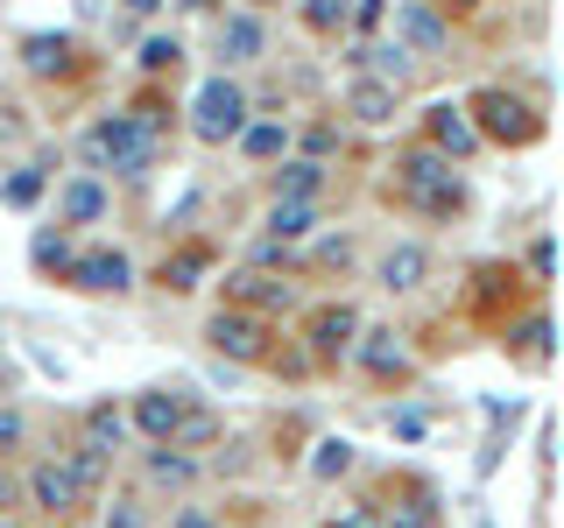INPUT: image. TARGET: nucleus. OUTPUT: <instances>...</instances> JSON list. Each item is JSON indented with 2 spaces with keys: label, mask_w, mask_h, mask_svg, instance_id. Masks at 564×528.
Listing matches in <instances>:
<instances>
[{
  "label": "nucleus",
  "mask_w": 564,
  "mask_h": 528,
  "mask_svg": "<svg viewBox=\"0 0 564 528\" xmlns=\"http://www.w3.org/2000/svg\"><path fill=\"white\" fill-rule=\"evenodd\" d=\"M346 106L367 120V128H381V120H395V85H381V78H360L346 92Z\"/></svg>",
  "instance_id": "12"
},
{
  "label": "nucleus",
  "mask_w": 564,
  "mask_h": 528,
  "mask_svg": "<svg viewBox=\"0 0 564 528\" xmlns=\"http://www.w3.org/2000/svg\"><path fill=\"white\" fill-rule=\"evenodd\" d=\"M198 275H205V254H198V246H184V254H176L170 268H163L170 289H198Z\"/></svg>",
  "instance_id": "24"
},
{
  "label": "nucleus",
  "mask_w": 564,
  "mask_h": 528,
  "mask_svg": "<svg viewBox=\"0 0 564 528\" xmlns=\"http://www.w3.org/2000/svg\"><path fill=\"white\" fill-rule=\"evenodd\" d=\"M431 141H437V155H473V148H480L466 106H431Z\"/></svg>",
  "instance_id": "8"
},
{
  "label": "nucleus",
  "mask_w": 564,
  "mask_h": 528,
  "mask_svg": "<svg viewBox=\"0 0 564 528\" xmlns=\"http://www.w3.org/2000/svg\"><path fill=\"white\" fill-rule=\"evenodd\" d=\"M234 296H247V304H290V282H269V275H234Z\"/></svg>",
  "instance_id": "21"
},
{
  "label": "nucleus",
  "mask_w": 564,
  "mask_h": 528,
  "mask_svg": "<svg viewBox=\"0 0 564 528\" xmlns=\"http://www.w3.org/2000/svg\"><path fill=\"white\" fill-rule=\"evenodd\" d=\"M219 50H226V64H247L261 50V22H254V14H234V22L219 29Z\"/></svg>",
  "instance_id": "16"
},
{
  "label": "nucleus",
  "mask_w": 564,
  "mask_h": 528,
  "mask_svg": "<svg viewBox=\"0 0 564 528\" xmlns=\"http://www.w3.org/2000/svg\"><path fill=\"white\" fill-rule=\"evenodd\" d=\"M423 430H431V416H423V409H402V416H395V437H402V444H416Z\"/></svg>",
  "instance_id": "30"
},
{
  "label": "nucleus",
  "mask_w": 564,
  "mask_h": 528,
  "mask_svg": "<svg viewBox=\"0 0 564 528\" xmlns=\"http://www.w3.org/2000/svg\"><path fill=\"white\" fill-rule=\"evenodd\" d=\"M346 8H352V0H304V22H311V29H339Z\"/></svg>",
  "instance_id": "27"
},
{
  "label": "nucleus",
  "mask_w": 564,
  "mask_h": 528,
  "mask_svg": "<svg viewBox=\"0 0 564 528\" xmlns=\"http://www.w3.org/2000/svg\"><path fill=\"white\" fill-rule=\"evenodd\" d=\"M70 282H78V289H93V296L128 289V254H113V246H93V254L70 261Z\"/></svg>",
  "instance_id": "6"
},
{
  "label": "nucleus",
  "mask_w": 564,
  "mask_h": 528,
  "mask_svg": "<svg viewBox=\"0 0 564 528\" xmlns=\"http://www.w3.org/2000/svg\"><path fill=\"white\" fill-rule=\"evenodd\" d=\"M99 472H106L99 451H85V458H50V465L29 472V493H35V507H43V515H70V507H78L85 493L99 486Z\"/></svg>",
  "instance_id": "2"
},
{
  "label": "nucleus",
  "mask_w": 564,
  "mask_h": 528,
  "mask_svg": "<svg viewBox=\"0 0 564 528\" xmlns=\"http://www.w3.org/2000/svg\"><path fill=\"white\" fill-rule=\"evenodd\" d=\"M134 422H141V437L170 444V437L184 430V402H176V395H141V402H134Z\"/></svg>",
  "instance_id": "10"
},
{
  "label": "nucleus",
  "mask_w": 564,
  "mask_h": 528,
  "mask_svg": "<svg viewBox=\"0 0 564 528\" xmlns=\"http://www.w3.org/2000/svg\"><path fill=\"white\" fill-rule=\"evenodd\" d=\"M282 141H290V134H282L275 120H261V128H240V148L254 155V163H269V155H282Z\"/></svg>",
  "instance_id": "22"
},
{
  "label": "nucleus",
  "mask_w": 564,
  "mask_h": 528,
  "mask_svg": "<svg viewBox=\"0 0 564 528\" xmlns=\"http://www.w3.org/2000/svg\"><path fill=\"white\" fill-rule=\"evenodd\" d=\"M473 113H480V128H473V134L516 141V148H522V141H536V134H543V120L529 113L522 99H508V92H480V99H473Z\"/></svg>",
  "instance_id": "5"
},
{
  "label": "nucleus",
  "mask_w": 564,
  "mask_h": 528,
  "mask_svg": "<svg viewBox=\"0 0 564 528\" xmlns=\"http://www.w3.org/2000/svg\"><path fill=\"white\" fill-rule=\"evenodd\" d=\"M423 268H431L423 246H388V254H381V289H416Z\"/></svg>",
  "instance_id": "13"
},
{
  "label": "nucleus",
  "mask_w": 564,
  "mask_h": 528,
  "mask_svg": "<svg viewBox=\"0 0 564 528\" xmlns=\"http://www.w3.org/2000/svg\"><path fill=\"white\" fill-rule=\"evenodd\" d=\"M360 360L375 366V374H402V366H410V360H402V345H395V331H367Z\"/></svg>",
  "instance_id": "18"
},
{
  "label": "nucleus",
  "mask_w": 564,
  "mask_h": 528,
  "mask_svg": "<svg viewBox=\"0 0 564 528\" xmlns=\"http://www.w3.org/2000/svg\"><path fill=\"white\" fill-rule=\"evenodd\" d=\"M0 198H8V205H35V198H43V176H35V169L8 176V190H0Z\"/></svg>",
  "instance_id": "29"
},
{
  "label": "nucleus",
  "mask_w": 564,
  "mask_h": 528,
  "mask_svg": "<svg viewBox=\"0 0 564 528\" xmlns=\"http://www.w3.org/2000/svg\"><path fill=\"white\" fill-rule=\"evenodd\" d=\"M35 268H70V240L64 233H35Z\"/></svg>",
  "instance_id": "26"
},
{
  "label": "nucleus",
  "mask_w": 564,
  "mask_h": 528,
  "mask_svg": "<svg viewBox=\"0 0 564 528\" xmlns=\"http://www.w3.org/2000/svg\"><path fill=\"white\" fill-rule=\"evenodd\" d=\"M458 8H480V0H458Z\"/></svg>",
  "instance_id": "38"
},
{
  "label": "nucleus",
  "mask_w": 564,
  "mask_h": 528,
  "mask_svg": "<svg viewBox=\"0 0 564 528\" xmlns=\"http://www.w3.org/2000/svg\"><path fill=\"white\" fill-rule=\"evenodd\" d=\"M339 528H381V515H375V507H352V515H346Z\"/></svg>",
  "instance_id": "35"
},
{
  "label": "nucleus",
  "mask_w": 564,
  "mask_h": 528,
  "mask_svg": "<svg viewBox=\"0 0 564 528\" xmlns=\"http://www.w3.org/2000/svg\"><path fill=\"white\" fill-rule=\"evenodd\" d=\"M352 331H360V317H352L346 304H325V310L311 317V352H317V360H339Z\"/></svg>",
  "instance_id": "7"
},
{
  "label": "nucleus",
  "mask_w": 564,
  "mask_h": 528,
  "mask_svg": "<svg viewBox=\"0 0 564 528\" xmlns=\"http://www.w3.org/2000/svg\"><path fill=\"white\" fill-rule=\"evenodd\" d=\"M85 430H93V444L106 451V444H120V437H128V422H120V409H93V416H85Z\"/></svg>",
  "instance_id": "25"
},
{
  "label": "nucleus",
  "mask_w": 564,
  "mask_h": 528,
  "mask_svg": "<svg viewBox=\"0 0 564 528\" xmlns=\"http://www.w3.org/2000/svg\"><path fill=\"white\" fill-rule=\"evenodd\" d=\"M346 465H352V444H346V437H325V444H317V458H311L317 480H339Z\"/></svg>",
  "instance_id": "23"
},
{
  "label": "nucleus",
  "mask_w": 564,
  "mask_h": 528,
  "mask_svg": "<svg viewBox=\"0 0 564 528\" xmlns=\"http://www.w3.org/2000/svg\"><path fill=\"white\" fill-rule=\"evenodd\" d=\"M99 211H106V190L93 184V176H78V184L57 190V219H64V226H93Z\"/></svg>",
  "instance_id": "11"
},
{
  "label": "nucleus",
  "mask_w": 564,
  "mask_h": 528,
  "mask_svg": "<svg viewBox=\"0 0 564 528\" xmlns=\"http://www.w3.org/2000/svg\"><path fill=\"white\" fill-rule=\"evenodd\" d=\"M22 57H29V70H64L70 64V43H64V35H29Z\"/></svg>",
  "instance_id": "20"
},
{
  "label": "nucleus",
  "mask_w": 564,
  "mask_h": 528,
  "mask_svg": "<svg viewBox=\"0 0 564 528\" xmlns=\"http://www.w3.org/2000/svg\"><path fill=\"white\" fill-rule=\"evenodd\" d=\"M155 106H134V113H113L85 134V163L93 169H113V176H141L155 163Z\"/></svg>",
  "instance_id": "1"
},
{
  "label": "nucleus",
  "mask_w": 564,
  "mask_h": 528,
  "mask_svg": "<svg viewBox=\"0 0 564 528\" xmlns=\"http://www.w3.org/2000/svg\"><path fill=\"white\" fill-rule=\"evenodd\" d=\"M381 528H431V507L416 501V507H402V515H395V521H381Z\"/></svg>",
  "instance_id": "32"
},
{
  "label": "nucleus",
  "mask_w": 564,
  "mask_h": 528,
  "mask_svg": "<svg viewBox=\"0 0 564 528\" xmlns=\"http://www.w3.org/2000/svg\"><path fill=\"white\" fill-rule=\"evenodd\" d=\"M212 345L234 352V360H261V324L240 317V310H219V317H212Z\"/></svg>",
  "instance_id": "9"
},
{
  "label": "nucleus",
  "mask_w": 564,
  "mask_h": 528,
  "mask_svg": "<svg viewBox=\"0 0 564 528\" xmlns=\"http://www.w3.org/2000/svg\"><path fill=\"white\" fill-rule=\"evenodd\" d=\"M176 528H212V521H205V515H184V521H176Z\"/></svg>",
  "instance_id": "36"
},
{
  "label": "nucleus",
  "mask_w": 564,
  "mask_h": 528,
  "mask_svg": "<svg viewBox=\"0 0 564 528\" xmlns=\"http://www.w3.org/2000/svg\"><path fill=\"white\" fill-rule=\"evenodd\" d=\"M176 57H184V50H176L170 35H149V43H141V64L149 70H176Z\"/></svg>",
  "instance_id": "28"
},
{
  "label": "nucleus",
  "mask_w": 564,
  "mask_h": 528,
  "mask_svg": "<svg viewBox=\"0 0 564 528\" xmlns=\"http://www.w3.org/2000/svg\"><path fill=\"white\" fill-rule=\"evenodd\" d=\"M352 64H375L381 70V85H395V92H402V78H410V50H352Z\"/></svg>",
  "instance_id": "17"
},
{
  "label": "nucleus",
  "mask_w": 564,
  "mask_h": 528,
  "mask_svg": "<svg viewBox=\"0 0 564 528\" xmlns=\"http://www.w3.org/2000/svg\"><path fill=\"white\" fill-rule=\"evenodd\" d=\"M0 528H14V521H0Z\"/></svg>",
  "instance_id": "41"
},
{
  "label": "nucleus",
  "mask_w": 564,
  "mask_h": 528,
  "mask_svg": "<svg viewBox=\"0 0 564 528\" xmlns=\"http://www.w3.org/2000/svg\"><path fill=\"white\" fill-rule=\"evenodd\" d=\"M402 190H410L423 211H437V219L466 205V184L452 176V163L437 148H410V155H402Z\"/></svg>",
  "instance_id": "3"
},
{
  "label": "nucleus",
  "mask_w": 564,
  "mask_h": 528,
  "mask_svg": "<svg viewBox=\"0 0 564 528\" xmlns=\"http://www.w3.org/2000/svg\"><path fill=\"white\" fill-rule=\"evenodd\" d=\"M128 8H134V14H149V8H163V0H128Z\"/></svg>",
  "instance_id": "37"
},
{
  "label": "nucleus",
  "mask_w": 564,
  "mask_h": 528,
  "mask_svg": "<svg viewBox=\"0 0 564 528\" xmlns=\"http://www.w3.org/2000/svg\"><path fill=\"white\" fill-rule=\"evenodd\" d=\"M311 226H317L311 198H275V211H269V233H275V240H304Z\"/></svg>",
  "instance_id": "14"
},
{
  "label": "nucleus",
  "mask_w": 564,
  "mask_h": 528,
  "mask_svg": "<svg viewBox=\"0 0 564 528\" xmlns=\"http://www.w3.org/2000/svg\"><path fill=\"white\" fill-rule=\"evenodd\" d=\"M240 128H247V99H240V85L212 78L205 92H198V106H191V134H198V141H212V148H219V141H234Z\"/></svg>",
  "instance_id": "4"
},
{
  "label": "nucleus",
  "mask_w": 564,
  "mask_h": 528,
  "mask_svg": "<svg viewBox=\"0 0 564 528\" xmlns=\"http://www.w3.org/2000/svg\"><path fill=\"white\" fill-rule=\"evenodd\" d=\"M191 8H205V0H191Z\"/></svg>",
  "instance_id": "39"
},
{
  "label": "nucleus",
  "mask_w": 564,
  "mask_h": 528,
  "mask_svg": "<svg viewBox=\"0 0 564 528\" xmlns=\"http://www.w3.org/2000/svg\"><path fill=\"white\" fill-rule=\"evenodd\" d=\"M149 472H155V480H191V465H184V458H170V451H155Z\"/></svg>",
  "instance_id": "31"
},
{
  "label": "nucleus",
  "mask_w": 564,
  "mask_h": 528,
  "mask_svg": "<svg viewBox=\"0 0 564 528\" xmlns=\"http://www.w3.org/2000/svg\"><path fill=\"white\" fill-rule=\"evenodd\" d=\"M395 29H402V43H416V50H445V22H437L431 8H402Z\"/></svg>",
  "instance_id": "15"
},
{
  "label": "nucleus",
  "mask_w": 564,
  "mask_h": 528,
  "mask_svg": "<svg viewBox=\"0 0 564 528\" xmlns=\"http://www.w3.org/2000/svg\"><path fill=\"white\" fill-rule=\"evenodd\" d=\"M254 8H269V0H254Z\"/></svg>",
  "instance_id": "40"
},
{
  "label": "nucleus",
  "mask_w": 564,
  "mask_h": 528,
  "mask_svg": "<svg viewBox=\"0 0 564 528\" xmlns=\"http://www.w3.org/2000/svg\"><path fill=\"white\" fill-rule=\"evenodd\" d=\"M317 190H325V169L317 163H290L275 176V198H317Z\"/></svg>",
  "instance_id": "19"
},
{
  "label": "nucleus",
  "mask_w": 564,
  "mask_h": 528,
  "mask_svg": "<svg viewBox=\"0 0 564 528\" xmlns=\"http://www.w3.org/2000/svg\"><path fill=\"white\" fill-rule=\"evenodd\" d=\"M551 261H557V246H551V240L529 246V268H536V275H551Z\"/></svg>",
  "instance_id": "34"
},
{
  "label": "nucleus",
  "mask_w": 564,
  "mask_h": 528,
  "mask_svg": "<svg viewBox=\"0 0 564 528\" xmlns=\"http://www.w3.org/2000/svg\"><path fill=\"white\" fill-rule=\"evenodd\" d=\"M8 444H22V416L0 409V451H8Z\"/></svg>",
  "instance_id": "33"
}]
</instances>
